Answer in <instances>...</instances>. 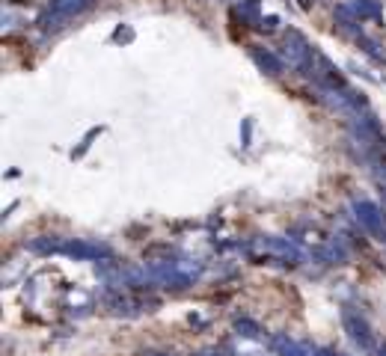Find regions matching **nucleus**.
I'll list each match as a JSON object with an SVG mask.
<instances>
[{
	"label": "nucleus",
	"mask_w": 386,
	"mask_h": 356,
	"mask_svg": "<svg viewBox=\"0 0 386 356\" xmlns=\"http://www.w3.org/2000/svg\"><path fill=\"white\" fill-rule=\"evenodd\" d=\"M276 344L282 347V356H306V351H303V347L291 344V342H282V338H280V342H276Z\"/></svg>",
	"instance_id": "1"
},
{
	"label": "nucleus",
	"mask_w": 386,
	"mask_h": 356,
	"mask_svg": "<svg viewBox=\"0 0 386 356\" xmlns=\"http://www.w3.org/2000/svg\"><path fill=\"white\" fill-rule=\"evenodd\" d=\"M318 356H336V353H318Z\"/></svg>",
	"instance_id": "2"
}]
</instances>
